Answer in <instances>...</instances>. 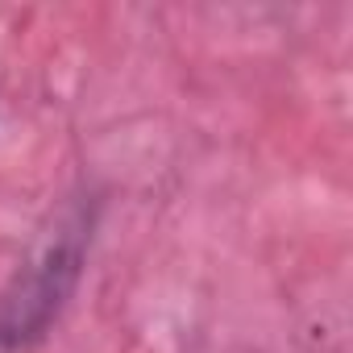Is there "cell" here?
Listing matches in <instances>:
<instances>
[{
  "instance_id": "cell-1",
  "label": "cell",
  "mask_w": 353,
  "mask_h": 353,
  "mask_svg": "<svg viewBox=\"0 0 353 353\" xmlns=\"http://www.w3.org/2000/svg\"><path fill=\"white\" fill-rule=\"evenodd\" d=\"M100 225L96 196H71L0 287V353H34L71 307Z\"/></svg>"
}]
</instances>
